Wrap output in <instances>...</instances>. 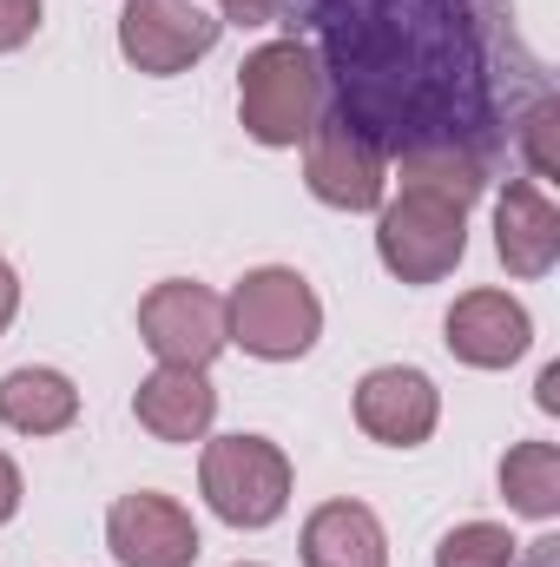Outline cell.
I'll list each match as a JSON object with an SVG mask.
<instances>
[{
  "mask_svg": "<svg viewBox=\"0 0 560 567\" xmlns=\"http://www.w3.org/2000/svg\"><path fill=\"white\" fill-rule=\"evenodd\" d=\"M290 40L317 53L330 113L396 158H468L488 178L554 106L548 53L515 0H283Z\"/></svg>",
  "mask_w": 560,
  "mask_h": 567,
  "instance_id": "cell-1",
  "label": "cell"
},
{
  "mask_svg": "<svg viewBox=\"0 0 560 567\" xmlns=\"http://www.w3.org/2000/svg\"><path fill=\"white\" fill-rule=\"evenodd\" d=\"M468 205H475V192H462L455 178L403 172V198L376 225V258L403 284L448 278L468 251Z\"/></svg>",
  "mask_w": 560,
  "mask_h": 567,
  "instance_id": "cell-2",
  "label": "cell"
},
{
  "mask_svg": "<svg viewBox=\"0 0 560 567\" xmlns=\"http://www.w3.org/2000/svg\"><path fill=\"white\" fill-rule=\"evenodd\" d=\"M238 113L258 145H297L323 120V73L303 40H271L238 66Z\"/></svg>",
  "mask_w": 560,
  "mask_h": 567,
  "instance_id": "cell-3",
  "label": "cell"
},
{
  "mask_svg": "<svg viewBox=\"0 0 560 567\" xmlns=\"http://www.w3.org/2000/svg\"><path fill=\"white\" fill-rule=\"evenodd\" d=\"M317 330H323V303H317V290L297 278V271H251V278L231 290V303H225V337H238L251 357H265V363H290V357H303L310 343H317Z\"/></svg>",
  "mask_w": 560,
  "mask_h": 567,
  "instance_id": "cell-4",
  "label": "cell"
},
{
  "mask_svg": "<svg viewBox=\"0 0 560 567\" xmlns=\"http://www.w3.org/2000/svg\"><path fill=\"white\" fill-rule=\"evenodd\" d=\"M205 502L231 528H271L290 502V462L265 435H218L205 449Z\"/></svg>",
  "mask_w": 560,
  "mask_h": 567,
  "instance_id": "cell-5",
  "label": "cell"
},
{
  "mask_svg": "<svg viewBox=\"0 0 560 567\" xmlns=\"http://www.w3.org/2000/svg\"><path fill=\"white\" fill-rule=\"evenodd\" d=\"M139 337L145 350L172 370H205L231 337H225V297L205 284H158L139 303Z\"/></svg>",
  "mask_w": 560,
  "mask_h": 567,
  "instance_id": "cell-6",
  "label": "cell"
},
{
  "mask_svg": "<svg viewBox=\"0 0 560 567\" xmlns=\"http://www.w3.org/2000/svg\"><path fill=\"white\" fill-rule=\"evenodd\" d=\"M225 20L198 13L191 0H126L120 7V53L139 73H185L191 60H205L218 47Z\"/></svg>",
  "mask_w": 560,
  "mask_h": 567,
  "instance_id": "cell-7",
  "label": "cell"
},
{
  "mask_svg": "<svg viewBox=\"0 0 560 567\" xmlns=\"http://www.w3.org/2000/svg\"><path fill=\"white\" fill-rule=\"evenodd\" d=\"M303 178L323 205L336 212H376L383 205V185H390V158L363 133H350L336 113H323L303 140Z\"/></svg>",
  "mask_w": 560,
  "mask_h": 567,
  "instance_id": "cell-8",
  "label": "cell"
},
{
  "mask_svg": "<svg viewBox=\"0 0 560 567\" xmlns=\"http://www.w3.org/2000/svg\"><path fill=\"white\" fill-rule=\"evenodd\" d=\"M106 548L120 567H191L198 528L172 495H120L106 515Z\"/></svg>",
  "mask_w": 560,
  "mask_h": 567,
  "instance_id": "cell-9",
  "label": "cell"
},
{
  "mask_svg": "<svg viewBox=\"0 0 560 567\" xmlns=\"http://www.w3.org/2000/svg\"><path fill=\"white\" fill-rule=\"evenodd\" d=\"M528 337H535V323L508 290H468L448 310V350L475 370H508L528 350Z\"/></svg>",
  "mask_w": 560,
  "mask_h": 567,
  "instance_id": "cell-10",
  "label": "cell"
},
{
  "mask_svg": "<svg viewBox=\"0 0 560 567\" xmlns=\"http://www.w3.org/2000/svg\"><path fill=\"white\" fill-rule=\"evenodd\" d=\"M435 410H442V403H435V383H428L422 370H403V363L370 370V377L356 383V423L370 429L376 442H390V449L428 442Z\"/></svg>",
  "mask_w": 560,
  "mask_h": 567,
  "instance_id": "cell-11",
  "label": "cell"
},
{
  "mask_svg": "<svg viewBox=\"0 0 560 567\" xmlns=\"http://www.w3.org/2000/svg\"><path fill=\"white\" fill-rule=\"evenodd\" d=\"M495 251L515 278H548L560 258V212L535 178H508L495 205Z\"/></svg>",
  "mask_w": 560,
  "mask_h": 567,
  "instance_id": "cell-12",
  "label": "cell"
},
{
  "mask_svg": "<svg viewBox=\"0 0 560 567\" xmlns=\"http://www.w3.org/2000/svg\"><path fill=\"white\" fill-rule=\"evenodd\" d=\"M133 410H139V423L152 429L158 442H198V435L211 429V416H218V390L205 383V370H172V363H158L139 383Z\"/></svg>",
  "mask_w": 560,
  "mask_h": 567,
  "instance_id": "cell-13",
  "label": "cell"
},
{
  "mask_svg": "<svg viewBox=\"0 0 560 567\" xmlns=\"http://www.w3.org/2000/svg\"><path fill=\"white\" fill-rule=\"evenodd\" d=\"M303 567H390L383 522L363 502H323L303 522Z\"/></svg>",
  "mask_w": 560,
  "mask_h": 567,
  "instance_id": "cell-14",
  "label": "cell"
},
{
  "mask_svg": "<svg viewBox=\"0 0 560 567\" xmlns=\"http://www.w3.org/2000/svg\"><path fill=\"white\" fill-rule=\"evenodd\" d=\"M80 416V390L60 370H13L0 377V423L20 435H60Z\"/></svg>",
  "mask_w": 560,
  "mask_h": 567,
  "instance_id": "cell-15",
  "label": "cell"
},
{
  "mask_svg": "<svg viewBox=\"0 0 560 567\" xmlns=\"http://www.w3.org/2000/svg\"><path fill=\"white\" fill-rule=\"evenodd\" d=\"M501 495H508V508H521L535 522L560 515V449L554 442H515L501 455Z\"/></svg>",
  "mask_w": 560,
  "mask_h": 567,
  "instance_id": "cell-16",
  "label": "cell"
},
{
  "mask_svg": "<svg viewBox=\"0 0 560 567\" xmlns=\"http://www.w3.org/2000/svg\"><path fill=\"white\" fill-rule=\"evenodd\" d=\"M435 567H515V535L495 522H468L435 548Z\"/></svg>",
  "mask_w": 560,
  "mask_h": 567,
  "instance_id": "cell-17",
  "label": "cell"
},
{
  "mask_svg": "<svg viewBox=\"0 0 560 567\" xmlns=\"http://www.w3.org/2000/svg\"><path fill=\"white\" fill-rule=\"evenodd\" d=\"M33 27H40V0H0V53L27 47Z\"/></svg>",
  "mask_w": 560,
  "mask_h": 567,
  "instance_id": "cell-18",
  "label": "cell"
},
{
  "mask_svg": "<svg viewBox=\"0 0 560 567\" xmlns=\"http://www.w3.org/2000/svg\"><path fill=\"white\" fill-rule=\"evenodd\" d=\"M278 7H283V0H218V13H225V20H238V27H271V20H278Z\"/></svg>",
  "mask_w": 560,
  "mask_h": 567,
  "instance_id": "cell-19",
  "label": "cell"
},
{
  "mask_svg": "<svg viewBox=\"0 0 560 567\" xmlns=\"http://www.w3.org/2000/svg\"><path fill=\"white\" fill-rule=\"evenodd\" d=\"M13 508H20V468L0 455V522H13Z\"/></svg>",
  "mask_w": 560,
  "mask_h": 567,
  "instance_id": "cell-20",
  "label": "cell"
},
{
  "mask_svg": "<svg viewBox=\"0 0 560 567\" xmlns=\"http://www.w3.org/2000/svg\"><path fill=\"white\" fill-rule=\"evenodd\" d=\"M13 310H20V278H13V265L0 258V330L13 323Z\"/></svg>",
  "mask_w": 560,
  "mask_h": 567,
  "instance_id": "cell-21",
  "label": "cell"
},
{
  "mask_svg": "<svg viewBox=\"0 0 560 567\" xmlns=\"http://www.w3.org/2000/svg\"><path fill=\"white\" fill-rule=\"evenodd\" d=\"M521 567H560V542L548 535V542H528V561Z\"/></svg>",
  "mask_w": 560,
  "mask_h": 567,
  "instance_id": "cell-22",
  "label": "cell"
},
{
  "mask_svg": "<svg viewBox=\"0 0 560 567\" xmlns=\"http://www.w3.org/2000/svg\"><path fill=\"white\" fill-rule=\"evenodd\" d=\"M541 410H560V363L541 370Z\"/></svg>",
  "mask_w": 560,
  "mask_h": 567,
  "instance_id": "cell-23",
  "label": "cell"
}]
</instances>
